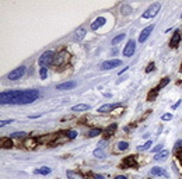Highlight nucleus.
<instances>
[{"label":"nucleus","mask_w":182,"mask_h":179,"mask_svg":"<svg viewBox=\"0 0 182 179\" xmlns=\"http://www.w3.org/2000/svg\"><path fill=\"white\" fill-rule=\"evenodd\" d=\"M39 98L38 90H24V91H6L0 94V104H13V105H25L31 104Z\"/></svg>","instance_id":"obj_1"},{"label":"nucleus","mask_w":182,"mask_h":179,"mask_svg":"<svg viewBox=\"0 0 182 179\" xmlns=\"http://www.w3.org/2000/svg\"><path fill=\"white\" fill-rule=\"evenodd\" d=\"M55 52L53 51H46V52L42 53V56H39L38 59V64L41 67H46V66H51V64L55 63Z\"/></svg>","instance_id":"obj_2"},{"label":"nucleus","mask_w":182,"mask_h":179,"mask_svg":"<svg viewBox=\"0 0 182 179\" xmlns=\"http://www.w3.org/2000/svg\"><path fill=\"white\" fill-rule=\"evenodd\" d=\"M161 9V4L160 3H153V4L147 9V10L143 13V18H153V17H155L157 14H158V11H160Z\"/></svg>","instance_id":"obj_3"},{"label":"nucleus","mask_w":182,"mask_h":179,"mask_svg":"<svg viewBox=\"0 0 182 179\" xmlns=\"http://www.w3.org/2000/svg\"><path fill=\"white\" fill-rule=\"evenodd\" d=\"M25 71H27L25 66H20V67L14 69L13 71H10V73H9V76H7V79L11 80V81H14V80H18V79H21L22 76L25 74Z\"/></svg>","instance_id":"obj_4"},{"label":"nucleus","mask_w":182,"mask_h":179,"mask_svg":"<svg viewBox=\"0 0 182 179\" xmlns=\"http://www.w3.org/2000/svg\"><path fill=\"white\" fill-rule=\"evenodd\" d=\"M119 66H122V60H119V59H112V60H107V62L101 63L100 69H101V70H112V69L119 67Z\"/></svg>","instance_id":"obj_5"},{"label":"nucleus","mask_w":182,"mask_h":179,"mask_svg":"<svg viewBox=\"0 0 182 179\" xmlns=\"http://www.w3.org/2000/svg\"><path fill=\"white\" fill-rule=\"evenodd\" d=\"M69 59H70V55L67 52H59L56 56H55V63L56 66H60V64H66L67 62H69Z\"/></svg>","instance_id":"obj_6"},{"label":"nucleus","mask_w":182,"mask_h":179,"mask_svg":"<svg viewBox=\"0 0 182 179\" xmlns=\"http://www.w3.org/2000/svg\"><path fill=\"white\" fill-rule=\"evenodd\" d=\"M134 51H136V42H134L133 39H130L128 42V45L125 46V49H123V56L130 58V56H133Z\"/></svg>","instance_id":"obj_7"},{"label":"nucleus","mask_w":182,"mask_h":179,"mask_svg":"<svg viewBox=\"0 0 182 179\" xmlns=\"http://www.w3.org/2000/svg\"><path fill=\"white\" fill-rule=\"evenodd\" d=\"M153 30H154V24H151V25L146 27L144 30L140 32V35H139V42H140V43L146 42V41H147V38L150 37V34L153 32Z\"/></svg>","instance_id":"obj_8"},{"label":"nucleus","mask_w":182,"mask_h":179,"mask_svg":"<svg viewBox=\"0 0 182 179\" xmlns=\"http://www.w3.org/2000/svg\"><path fill=\"white\" fill-rule=\"evenodd\" d=\"M84 37H86V28H84V27H79L74 31V34H73V41L80 42V41L84 39Z\"/></svg>","instance_id":"obj_9"},{"label":"nucleus","mask_w":182,"mask_h":179,"mask_svg":"<svg viewBox=\"0 0 182 179\" xmlns=\"http://www.w3.org/2000/svg\"><path fill=\"white\" fill-rule=\"evenodd\" d=\"M105 22H107L105 17H97L95 20L92 21V24H91V30H92V31H97V30H98V28H101Z\"/></svg>","instance_id":"obj_10"},{"label":"nucleus","mask_w":182,"mask_h":179,"mask_svg":"<svg viewBox=\"0 0 182 179\" xmlns=\"http://www.w3.org/2000/svg\"><path fill=\"white\" fill-rule=\"evenodd\" d=\"M150 174L153 175V176H165V178H168V176H170L165 169H164V168H160V167H154V168H151Z\"/></svg>","instance_id":"obj_11"},{"label":"nucleus","mask_w":182,"mask_h":179,"mask_svg":"<svg viewBox=\"0 0 182 179\" xmlns=\"http://www.w3.org/2000/svg\"><path fill=\"white\" fill-rule=\"evenodd\" d=\"M76 85H77L76 81H66V83H62V84L56 85V90H60V91H63V90H73Z\"/></svg>","instance_id":"obj_12"},{"label":"nucleus","mask_w":182,"mask_h":179,"mask_svg":"<svg viewBox=\"0 0 182 179\" xmlns=\"http://www.w3.org/2000/svg\"><path fill=\"white\" fill-rule=\"evenodd\" d=\"M115 108H118V104H105V105H102L98 108V113H107V112L112 111V109H115Z\"/></svg>","instance_id":"obj_13"},{"label":"nucleus","mask_w":182,"mask_h":179,"mask_svg":"<svg viewBox=\"0 0 182 179\" xmlns=\"http://www.w3.org/2000/svg\"><path fill=\"white\" fill-rule=\"evenodd\" d=\"M179 42H181V34H179V31H175L174 32V37L171 39V46L177 48L179 45Z\"/></svg>","instance_id":"obj_14"},{"label":"nucleus","mask_w":182,"mask_h":179,"mask_svg":"<svg viewBox=\"0 0 182 179\" xmlns=\"http://www.w3.org/2000/svg\"><path fill=\"white\" fill-rule=\"evenodd\" d=\"M123 165H128V167H132V168H136V165H137V162H136V160H134L133 155H130V157H126L125 160H123Z\"/></svg>","instance_id":"obj_15"},{"label":"nucleus","mask_w":182,"mask_h":179,"mask_svg":"<svg viewBox=\"0 0 182 179\" xmlns=\"http://www.w3.org/2000/svg\"><path fill=\"white\" fill-rule=\"evenodd\" d=\"M168 151H167V150H162V151H160V153H157L154 155V161H164V160H165L167 157H168Z\"/></svg>","instance_id":"obj_16"},{"label":"nucleus","mask_w":182,"mask_h":179,"mask_svg":"<svg viewBox=\"0 0 182 179\" xmlns=\"http://www.w3.org/2000/svg\"><path fill=\"white\" fill-rule=\"evenodd\" d=\"M90 109V105L87 104H79V105L73 106V112H79V111H88Z\"/></svg>","instance_id":"obj_17"},{"label":"nucleus","mask_w":182,"mask_h":179,"mask_svg":"<svg viewBox=\"0 0 182 179\" xmlns=\"http://www.w3.org/2000/svg\"><path fill=\"white\" fill-rule=\"evenodd\" d=\"M116 148H118V151H126L129 148V143L128 141H118L116 143Z\"/></svg>","instance_id":"obj_18"},{"label":"nucleus","mask_w":182,"mask_h":179,"mask_svg":"<svg viewBox=\"0 0 182 179\" xmlns=\"http://www.w3.org/2000/svg\"><path fill=\"white\" fill-rule=\"evenodd\" d=\"M116 127H118V125H116V123H112V125H109V126L105 129V134H107V137H108V136H112L113 132L116 130Z\"/></svg>","instance_id":"obj_19"},{"label":"nucleus","mask_w":182,"mask_h":179,"mask_svg":"<svg viewBox=\"0 0 182 179\" xmlns=\"http://www.w3.org/2000/svg\"><path fill=\"white\" fill-rule=\"evenodd\" d=\"M151 146H153V141H151V140H147L143 146H139V147H137V151H146V150L151 148Z\"/></svg>","instance_id":"obj_20"},{"label":"nucleus","mask_w":182,"mask_h":179,"mask_svg":"<svg viewBox=\"0 0 182 179\" xmlns=\"http://www.w3.org/2000/svg\"><path fill=\"white\" fill-rule=\"evenodd\" d=\"M51 172H52V169L49 168V167H42V168L35 171V174H41V175H49Z\"/></svg>","instance_id":"obj_21"},{"label":"nucleus","mask_w":182,"mask_h":179,"mask_svg":"<svg viewBox=\"0 0 182 179\" xmlns=\"http://www.w3.org/2000/svg\"><path fill=\"white\" fill-rule=\"evenodd\" d=\"M125 38H126V35H125V34H119L118 37H115V38L112 39V45H113V46H116L119 42H122Z\"/></svg>","instance_id":"obj_22"},{"label":"nucleus","mask_w":182,"mask_h":179,"mask_svg":"<svg viewBox=\"0 0 182 179\" xmlns=\"http://www.w3.org/2000/svg\"><path fill=\"white\" fill-rule=\"evenodd\" d=\"M13 147V143L10 139H1V148H11Z\"/></svg>","instance_id":"obj_23"},{"label":"nucleus","mask_w":182,"mask_h":179,"mask_svg":"<svg viewBox=\"0 0 182 179\" xmlns=\"http://www.w3.org/2000/svg\"><path fill=\"white\" fill-rule=\"evenodd\" d=\"M121 11H122V14L123 16H128V14H130L132 13V7L128 4H123L122 7H121Z\"/></svg>","instance_id":"obj_24"},{"label":"nucleus","mask_w":182,"mask_h":179,"mask_svg":"<svg viewBox=\"0 0 182 179\" xmlns=\"http://www.w3.org/2000/svg\"><path fill=\"white\" fill-rule=\"evenodd\" d=\"M67 178L69 179H84L81 175L76 174V172H73V171H67Z\"/></svg>","instance_id":"obj_25"},{"label":"nucleus","mask_w":182,"mask_h":179,"mask_svg":"<svg viewBox=\"0 0 182 179\" xmlns=\"http://www.w3.org/2000/svg\"><path fill=\"white\" fill-rule=\"evenodd\" d=\"M101 132H102L101 129H91L87 136L88 137H95V136H98V134H101Z\"/></svg>","instance_id":"obj_26"},{"label":"nucleus","mask_w":182,"mask_h":179,"mask_svg":"<svg viewBox=\"0 0 182 179\" xmlns=\"http://www.w3.org/2000/svg\"><path fill=\"white\" fill-rule=\"evenodd\" d=\"M92 154H94V157H97V158H104L105 157V154H104V151H102V148H95Z\"/></svg>","instance_id":"obj_27"},{"label":"nucleus","mask_w":182,"mask_h":179,"mask_svg":"<svg viewBox=\"0 0 182 179\" xmlns=\"http://www.w3.org/2000/svg\"><path fill=\"white\" fill-rule=\"evenodd\" d=\"M25 136H27V133L25 132H14L13 134H11L13 139H21V137H25Z\"/></svg>","instance_id":"obj_28"},{"label":"nucleus","mask_w":182,"mask_h":179,"mask_svg":"<svg viewBox=\"0 0 182 179\" xmlns=\"http://www.w3.org/2000/svg\"><path fill=\"white\" fill-rule=\"evenodd\" d=\"M77 134H79V133L76 132V130H67V132H66L67 139H76V137H77Z\"/></svg>","instance_id":"obj_29"},{"label":"nucleus","mask_w":182,"mask_h":179,"mask_svg":"<svg viewBox=\"0 0 182 179\" xmlns=\"http://www.w3.org/2000/svg\"><path fill=\"white\" fill-rule=\"evenodd\" d=\"M39 76H41V79H42V80L46 79V76H48L46 67H41V69H39Z\"/></svg>","instance_id":"obj_30"},{"label":"nucleus","mask_w":182,"mask_h":179,"mask_svg":"<svg viewBox=\"0 0 182 179\" xmlns=\"http://www.w3.org/2000/svg\"><path fill=\"white\" fill-rule=\"evenodd\" d=\"M168 83H170V79H164V80H162V81H160V84H158V87H157V88H155V90L158 91V90H160V88H162V87H165V85L168 84Z\"/></svg>","instance_id":"obj_31"},{"label":"nucleus","mask_w":182,"mask_h":179,"mask_svg":"<svg viewBox=\"0 0 182 179\" xmlns=\"http://www.w3.org/2000/svg\"><path fill=\"white\" fill-rule=\"evenodd\" d=\"M13 119H7V121H1L0 122V127H4L6 125H10V123H13Z\"/></svg>","instance_id":"obj_32"},{"label":"nucleus","mask_w":182,"mask_h":179,"mask_svg":"<svg viewBox=\"0 0 182 179\" xmlns=\"http://www.w3.org/2000/svg\"><path fill=\"white\" fill-rule=\"evenodd\" d=\"M161 119H162V121H171L172 115H171V113H164V115L161 116Z\"/></svg>","instance_id":"obj_33"},{"label":"nucleus","mask_w":182,"mask_h":179,"mask_svg":"<svg viewBox=\"0 0 182 179\" xmlns=\"http://www.w3.org/2000/svg\"><path fill=\"white\" fill-rule=\"evenodd\" d=\"M161 148H162V144H158V146H155V147L153 148V153H155V154H157V153H160V151H161Z\"/></svg>","instance_id":"obj_34"},{"label":"nucleus","mask_w":182,"mask_h":179,"mask_svg":"<svg viewBox=\"0 0 182 179\" xmlns=\"http://www.w3.org/2000/svg\"><path fill=\"white\" fill-rule=\"evenodd\" d=\"M153 69H154V63H150V64H149V67L146 69V71H147V73H149V71H151V70H153Z\"/></svg>","instance_id":"obj_35"},{"label":"nucleus","mask_w":182,"mask_h":179,"mask_svg":"<svg viewBox=\"0 0 182 179\" xmlns=\"http://www.w3.org/2000/svg\"><path fill=\"white\" fill-rule=\"evenodd\" d=\"M94 179H105V176H104V175H100V174H95L94 175Z\"/></svg>","instance_id":"obj_36"},{"label":"nucleus","mask_w":182,"mask_h":179,"mask_svg":"<svg viewBox=\"0 0 182 179\" xmlns=\"http://www.w3.org/2000/svg\"><path fill=\"white\" fill-rule=\"evenodd\" d=\"M175 147H177V148H182V139H181V140H178V141H177V144H175Z\"/></svg>","instance_id":"obj_37"},{"label":"nucleus","mask_w":182,"mask_h":179,"mask_svg":"<svg viewBox=\"0 0 182 179\" xmlns=\"http://www.w3.org/2000/svg\"><path fill=\"white\" fill-rule=\"evenodd\" d=\"M105 143H107V140H101V141H100V144H98V146H100V148L104 147V146H105Z\"/></svg>","instance_id":"obj_38"},{"label":"nucleus","mask_w":182,"mask_h":179,"mask_svg":"<svg viewBox=\"0 0 182 179\" xmlns=\"http://www.w3.org/2000/svg\"><path fill=\"white\" fill-rule=\"evenodd\" d=\"M179 104H181V101H178V102L175 104V105H172V109H177L178 106H179Z\"/></svg>","instance_id":"obj_39"},{"label":"nucleus","mask_w":182,"mask_h":179,"mask_svg":"<svg viewBox=\"0 0 182 179\" xmlns=\"http://www.w3.org/2000/svg\"><path fill=\"white\" fill-rule=\"evenodd\" d=\"M115 179H128V178L123 176V175H118V176H115Z\"/></svg>","instance_id":"obj_40"},{"label":"nucleus","mask_w":182,"mask_h":179,"mask_svg":"<svg viewBox=\"0 0 182 179\" xmlns=\"http://www.w3.org/2000/svg\"><path fill=\"white\" fill-rule=\"evenodd\" d=\"M181 160H182V154H181Z\"/></svg>","instance_id":"obj_41"}]
</instances>
